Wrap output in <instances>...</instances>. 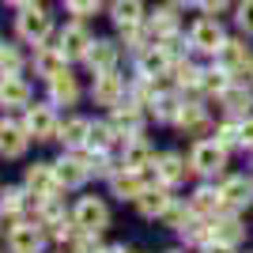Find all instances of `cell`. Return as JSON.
<instances>
[{"instance_id": "26", "label": "cell", "mask_w": 253, "mask_h": 253, "mask_svg": "<svg viewBox=\"0 0 253 253\" xmlns=\"http://www.w3.org/2000/svg\"><path fill=\"white\" fill-rule=\"evenodd\" d=\"M45 98H49L53 106H64V110L80 106V98H84V84H80V76H76L72 68H64V72H57L53 80H45Z\"/></svg>"}, {"instance_id": "34", "label": "cell", "mask_w": 253, "mask_h": 253, "mask_svg": "<svg viewBox=\"0 0 253 253\" xmlns=\"http://www.w3.org/2000/svg\"><path fill=\"white\" fill-rule=\"evenodd\" d=\"M174 242L185 246V250H204L211 242V219H201V215H193L178 234H174Z\"/></svg>"}, {"instance_id": "29", "label": "cell", "mask_w": 253, "mask_h": 253, "mask_svg": "<svg viewBox=\"0 0 253 253\" xmlns=\"http://www.w3.org/2000/svg\"><path fill=\"white\" fill-rule=\"evenodd\" d=\"M87 132H91V117L87 114H68L61 117V128H57V144H61V151H80L87 148Z\"/></svg>"}, {"instance_id": "47", "label": "cell", "mask_w": 253, "mask_h": 253, "mask_svg": "<svg viewBox=\"0 0 253 253\" xmlns=\"http://www.w3.org/2000/svg\"><path fill=\"white\" fill-rule=\"evenodd\" d=\"M167 4H174L178 11H185V8H197V0H167Z\"/></svg>"}, {"instance_id": "11", "label": "cell", "mask_w": 253, "mask_h": 253, "mask_svg": "<svg viewBox=\"0 0 253 253\" xmlns=\"http://www.w3.org/2000/svg\"><path fill=\"white\" fill-rule=\"evenodd\" d=\"M219 197H223V211H253V174L250 170H227L219 181Z\"/></svg>"}, {"instance_id": "15", "label": "cell", "mask_w": 253, "mask_h": 253, "mask_svg": "<svg viewBox=\"0 0 253 253\" xmlns=\"http://www.w3.org/2000/svg\"><path fill=\"white\" fill-rule=\"evenodd\" d=\"M250 223H246V215H238V211H219L215 219H211V242L208 246H227V250H242V246H250Z\"/></svg>"}, {"instance_id": "25", "label": "cell", "mask_w": 253, "mask_h": 253, "mask_svg": "<svg viewBox=\"0 0 253 253\" xmlns=\"http://www.w3.org/2000/svg\"><path fill=\"white\" fill-rule=\"evenodd\" d=\"M128 53L125 45H121V38H95V45L87 49L84 64H87V72L95 76V72H110V68H121V61H125Z\"/></svg>"}, {"instance_id": "7", "label": "cell", "mask_w": 253, "mask_h": 253, "mask_svg": "<svg viewBox=\"0 0 253 253\" xmlns=\"http://www.w3.org/2000/svg\"><path fill=\"white\" fill-rule=\"evenodd\" d=\"M155 178H159V185H167V189H174V193L189 189L197 178H193V167H189V155H185V148H159Z\"/></svg>"}, {"instance_id": "6", "label": "cell", "mask_w": 253, "mask_h": 253, "mask_svg": "<svg viewBox=\"0 0 253 253\" xmlns=\"http://www.w3.org/2000/svg\"><path fill=\"white\" fill-rule=\"evenodd\" d=\"M53 170H57V181H61L64 193H84L91 181H95V170H91V155L87 148L80 151H61L53 159Z\"/></svg>"}, {"instance_id": "28", "label": "cell", "mask_w": 253, "mask_h": 253, "mask_svg": "<svg viewBox=\"0 0 253 253\" xmlns=\"http://www.w3.org/2000/svg\"><path fill=\"white\" fill-rule=\"evenodd\" d=\"M148 27L151 34H155L159 42H170V38H178L181 31H185V23H181V11L174 8V4H155V8L148 11Z\"/></svg>"}, {"instance_id": "37", "label": "cell", "mask_w": 253, "mask_h": 253, "mask_svg": "<svg viewBox=\"0 0 253 253\" xmlns=\"http://www.w3.org/2000/svg\"><path fill=\"white\" fill-rule=\"evenodd\" d=\"M211 136L219 140L223 148H231L234 155H238V148H242V132H238V121H231V117H215V125H211Z\"/></svg>"}, {"instance_id": "36", "label": "cell", "mask_w": 253, "mask_h": 253, "mask_svg": "<svg viewBox=\"0 0 253 253\" xmlns=\"http://www.w3.org/2000/svg\"><path fill=\"white\" fill-rule=\"evenodd\" d=\"M117 38H121V45H125V53H128V61H132V57H140V53L148 49V45H155V42H159L155 34H151L148 19L140 23V27H128V31H117Z\"/></svg>"}, {"instance_id": "31", "label": "cell", "mask_w": 253, "mask_h": 253, "mask_svg": "<svg viewBox=\"0 0 253 253\" xmlns=\"http://www.w3.org/2000/svg\"><path fill=\"white\" fill-rule=\"evenodd\" d=\"M106 15H110V23L117 31H128V27H140L148 19V8H144V0H110Z\"/></svg>"}, {"instance_id": "45", "label": "cell", "mask_w": 253, "mask_h": 253, "mask_svg": "<svg viewBox=\"0 0 253 253\" xmlns=\"http://www.w3.org/2000/svg\"><path fill=\"white\" fill-rule=\"evenodd\" d=\"M102 253H136V250H132L128 242H106V246H102Z\"/></svg>"}, {"instance_id": "43", "label": "cell", "mask_w": 253, "mask_h": 253, "mask_svg": "<svg viewBox=\"0 0 253 253\" xmlns=\"http://www.w3.org/2000/svg\"><path fill=\"white\" fill-rule=\"evenodd\" d=\"M234 4L238 0H197V11H204V15H227V11H234Z\"/></svg>"}, {"instance_id": "44", "label": "cell", "mask_w": 253, "mask_h": 253, "mask_svg": "<svg viewBox=\"0 0 253 253\" xmlns=\"http://www.w3.org/2000/svg\"><path fill=\"white\" fill-rule=\"evenodd\" d=\"M238 132H242V148H238V155H246V151H253V114L238 121Z\"/></svg>"}, {"instance_id": "24", "label": "cell", "mask_w": 253, "mask_h": 253, "mask_svg": "<svg viewBox=\"0 0 253 253\" xmlns=\"http://www.w3.org/2000/svg\"><path fill=\"white\" fill-rule=\"evenodd\" d=\"M106 185V197L110 201H117V204H132L144 193V185H148V178L140 174V170H125V167H117L110 178L102 181Z\"/></svg>"}, {"instance_id": "42", "label": "cell", "mask_w": 253, "mask_h": 253, "mask_svg": "<svg viewBox=\"0 0 253 253\" xmlns=\"http://www.w3.org/2000/svg\"><path fill=\"white\" fill-rule=\"evenodd\" d=\"M234 31L253 42V0H238L234 4Z\"/></svg>"}, {"instance_id": "12", "label": "cell", "mask_w": 253, "mask_h": 253, "mask_svg": "<svg viewBox=\"0 0 253 253\" xmlns=\"http://www.w3.org/2000/svg\"><path fill=\"white\" fill-rule=\"evenodd\" d=\"M211 110L215 117H231V121H242L253 114V84L250 80H231L219 95L211 98Z\"/></svg>"}, {"instance_id": "39", "label": "cell", "mask_w": 253, "mask_h": 253, "mask_svg": "<svg viewBox=\"0 0 253 253\" xmlns=\"http://www.w3.org/2000/svg\"><path fill=\"white\" fill-rule=\"evenodd\" d=\"M193 219V211H189V204H185V197H178V201L170 204V211L167 215H163V223H159V227H167L170 234H178L181 227H185V223Z\"/></svg>"}, {"instance_id": "40", "label": "cell", "mask_w": 253, "mask_h": 253, "mask_svg": "<svg viewBox=\"0 0 253 253\" xmlns=\"http://www.w3.org/2000/svg\"><path fill=\"white\" fill-rule=\"evenodd\" d=\"M106 4L110 0H64V8H68L72 19H95V15L106 11Z\"/></svg>"}, {"instance_id": "3", "label": "cell", "mask_w": 253, "mask_h": 253, "mask_svg": "<svg viewBox=\"0 0 253 253\" xmlns=\"http://www.w3.org/2000/svg\"><path fill=\"white\" fill-rule=\"evenodd\" d=\"M72 219L80 231H91V234H106L114 227V201L106 193L95 189H84L80 197L72 201Z\"/></svg>"}, {"instance_id": "48", "label": "cell", "mask_w": 253, "mask_h": 253, "mask_svg": "<svg viewBox=\"0 0 253 253\" xmlns=\"http://www.w3.org/2000/svg\"><path fill=\"white\" fill-rule=\"evenodd\" d=\"M163 253H201V250H185V246H170V250H163Z\"/></svg>"}, {"instance_id": "32", "label": "cell", "mask_w": 253, "mask_h": 253, "mask_svg": "<svg viewBox=\"0 0 253 253\" xmlns=\"http://www.w3.org/2000/svg\"><path fill=\"white\" fill-rule=\"evenodd\" d=\"M68 68V57H64L57 45H34V57H31V72L38 80H53L57 72Z\"/></svg>"}, {"instance_id": "54", "label": "cell", "mask_w": 253, "mask_h": 253, "mask_svg": "<svg viewBox=\"0 0 253 253\" xmlns=\"http://www.w3.org/2000/svg\"><path fill=\"white\" fill-rule=\"evenodd\" d=\"M136 253H140V250H136Z\"/></svg>"}, {"instance_id": "27", "label": "cell", "mask_w": 253, "mask_h": 253, "mask_svg": "<svg viewBox=\"0 0 253 253\" xmlns=\"http://www.w3.org/2000/svg\"><path fill=\"white\" fill-rule=\"evenodd\" d=\"M31 102H34V87L23 72L0 76V106L4 110H27Z\"/></svg>"}, {"instance_id": "17", "label": "cell", "mask_w": 253, "mask_h": 253, "mask_svg": "<svg viewBox=\"0 0 253 253\" xmlns=\"http://www.w3.org/2000/svg\"><path fill=\"white\" fill-rule=\"evenodd\" d=\"M181 193L167 189V185H159V181H151V185H144V193H140L136 201H132V211H136L144 223H163V215L170 211V204L178 201Z\"/></svg>"}, {"instance_id": "53", "label": "cell", "mask_w": 253, "mask_h": 253, "mask_svg": "<svg viewBox=\"0 0 253 253\" xmlns=\"http://www.w3.org/2000/svg\"><path fill=\"white\" fill-rule=\"evenodd\" d=\"M53 253H64V250H53Z\"/></svg>"}, {"instance_id": "19", "label": "cell", "mask_w": 253, "mask_h": 253, "mask_svg": "<svg viewBox=\"0 0 253 253\" xmlns=\"http://www.w3.org/2000/svg\"><path fill=\"white\" fill-rule=\"evenodd\" d=\"M106 117L117 125V132L121 136H140V132H148L151 128V117H148V106L144 102H136V98H125V102H117L114 110H106ZM121 140V144H125Z\"/></svg>"}, {"instance_id": "33", "label": "cell", "mask_w": 253, "mask_h": 253, "mask_svg": "<svg viewBox=\"0 0 253 253\" xmlns=\"http://www.w3.org/2000/svg\"><path fill=\"white\" fill-rule=\"evenodd\" d=\"M121 132H117V125L110 121L106 114L91 117V132H87V148H95V151H117L121 148Z\"/></svg>"}, {"instance_id": "49", "label": "cell", "mask_w": 253, "mask_h": 253, "mask_svg": "<svg viewBox=\"0 0 253 253\" xmlns=\"http://www.w3.org/2000/svg\"><path fill=\"white\" fill-rule=\"evenodd\" d=\"M242 159H246V170H250V174H253V151H246Z\"/></svg>"}, {"instance_id": "2", "label": "cell", "mask_w": 253, "mask_h": 253, "mask_svg": "<svg viewBox=\"0 0 253 253\" xmlns=\"http://www.w3.org/2000/svg\"><path fill=\"white\" fill-rule=\"evenodd\" d=\"M211 125H215V110H211V102L201 98V95H185V102H181V110H178V117H174L170 132L189 144V140L211 136Z\"/></svg>"}, {"instance_id": "5", "label": "cell", "mask_w": 253, "mask_h": 253, "mask_svg": "<svg viewBox=\"0 0 253 253\" xmlns=\"http://www.w3.org/2000/svg\"><path fill=\"white\" fill-rule=\"evenodd\" d=\"M128 80H132V72H125V68H110V72H95L91 76V87H87V98H91V106H98V110H114L117 102H125L128 98Z\"/></svg>"}, {"instance_id": "38", "label": "cell", "mask_w": 253, "mask_h": 253, "mask_svg": "<svg viewBox=\"0 0 253 253\" xmlns=\"http://www.w3.org/2000/svg\"><path fill=\"white\" fill-rule=\"evenodd\" d=\"M27 68V57L15 42H0V76H11V72H23Z\"/></svg>"}, {"instance_id": "35", "label": "cell", "mask_w": 253, "mask_h": 253, "mask_svg": "<svg viewBox=\"0 0 253 253\" xmlns=\"http://www.w3.org/2000/svg\"><path fill=\"white\" fill-rule=\"evenodd\" d=\"M227 84H231V76L223 72V68H219L215 61H204L201 80H197V91H193V95H201V98H208V102H211V98L219 95V91H223Z\"/></svg>"}, {"instance_id": "8", "label": "cell", "mask_w": 253, "mask_h": 253, "mask_svg": "<svg viewBox=\"0 0 253 253\" xmlns=\"http://www.w3.org/2000/svg\"><path fill=\"white\" fill-rule=\"evenodd\" d=\"M211 61L219 64L231 80H250V68H253V42L246 34H227V42L215 49Z\"/></svg>"}, {"instance_id": "46", "label": "cell", "mask_w": 253, "mask_h": 253, "mask_svg": "<svg viewBox=\"0 0 253 253\" xmlns=\"http://www.w3.org/2000/svg\"><path fill=\"white\" fill-rule=\"evenodd\" d=\"M4 4H8V8H15V11H19V8H31V4H38V0H4Z\"/></svg>"}, {"instance_id": "52", "label": "cell", "mask_w": 253, "mask_h": 253, "mask_svg": "<svg viewBox=\"0 0 253 253\" xmlns=\"http://www.w3.org/2000/svg\"><path fill=\"white\" fill-rule=\"evenodd\" d=\"M250 84H253V68H250Z\"/></svg>"}, {"instance_id": "21", "label": "cell", "mask_w": 253, "mask_h": 253, "mask_svg": "<svg viewBox=\"0 0 253 253\" xmlns=\"http://www.w3.org/2000/svg\"><path fill=\"white\" fill-rule=\"evenodd\" d=\"M181 197H185L189 211H193V215H201V219H215V215L223 211V197H219V185H215V181H201V178H197Z\"/></svg>"}, {"instance_id": "14", "label": "cell", "mask_w": 253, "mask_h": 253, "mask_svg": "<svg viewBox=\"0 0 253 253\" xmlns=\"http://www.w3.org/2000/svg\"><path fill=\"white\" fill-rule=\"evenodd\" d=\"M181 102H185V91H178L170 80H163V84L155 87V95L148 98V117H151V125L170 132V125H174V117H178Z\"/></svg>"}, {"instance_id": "20", "label": "cell", "mask_w": 253, "mask_h": 253, "mask_svg": "<svg viewBox=\"0 0 253 253\" xmlns=\"http://www.w3.org/2000/svg\"><path fill=\"white\" fill-rule=\"evenodd\" d=\"M155 159H159V144L148 136V132L128 136L125 144L117 148V163L125 170H148V167H155Z\"/></svg>"}, {"instance_id": "22", "label": "cell", "mask_w": 253, "mask_h": 253, "mask_svg": "<svg viewBox=\"0 0 253 253\" xmlns=\"http://www.w3.org/2000/svg\"><path fill=\"white\" fill-rule=\"evenodd\" d=\"M23 185H27L31 197H64L61 181H57V170H53V163H45V159L23 167Z\"/></svg>"}, {"instance_id": "30", "label": "cell", "mask_w": 253, "mask_h": 253, "mask_svg": "<svg viewBox=\"0 0 253 253\" xmlns=\"http://www.w3.org/2000/svg\"><path fill=\"white\" fill-rule=\"evenodd\" d=\"M31 204L34 197L27 193V185H4L0 189V215H4V223H15V219H27L31 215Z\"/></svg>"}, {"instance_id": "1", "label": "cell", "mask_w": 253, "mask_h": 253, "mask_svg": "<svg viewBox=\"0 0 253 253\" xmlns=\"http://www.w3.org/2000/svg\"><path fill=\"white\" fill-rule=\"evenodd\" d=\"M185 155H189L193 178H201V181H219L223 174L231 170L234 151L223 148L215 136H201V140H189V144H185Z\"/></svg>"}, {"instance_id": "41", "label": "cell", "mask_w": 253, "mask_h": 253, "mask_svg": "<svg viewBox=\"0 0 253 253\" xmlns=\"http://www.w3.org/2000/svg\"><path fill=\"white\" fill-rule=\"evenodd\" d=\"M102 234H91V231H80L72 242L64 246V253H102Z\"/></svg>"}, {"instance_id": "23", "label": "cell", "mask_w": 253, "mask_h": 253, "mask_svg": "<svg viewBox=\"0 0 253 253\" xmlns=\"http://www.w3.org/2000/svg\"><path fill=\"white\" fill-rule=\"evenodd\" d=\"M34 140L27 136L19 117H0V159L4 163H19L27 151H31Z\"/></svg>"}, {"instance_id": "9", "label": "cell", "mask_w": 253, "mask_h": 253, "mask_svg": "<svg viewBox=\"0 0 253 253\" xmlns=\"http://www.w3.org/2000/svg\"><path fill=\"white\" fill-rule=\"evenodd\" d=\"M19 121L27 128V136L34 144H53L57 140V128H61V114H57V106L45 98V102H31L27 110H19Z\"/></svg>"}, {"instance_id": "4", "label": "cell", "mask_w": 253, "mask_h": 253, "mask_svg": "<svg viewBox=\"0 0 253 253\" xmlns=\"http://www.w3.org/2000/svg\"><path fill=\"white\" fill-rule=\"evenodd\" d=\"M227 23L219 19V15H197V19L185 27V38H189V49L197 53V57H204V61H211L215 57V49H219L223 42H227Z\"/></svg>"}, {"instance_id": "10", "label": "cell", "mask_w": 253, "mask_h": 253, "mask_svg": "<svg viewBox=\"0 0 253 253\" xmlns=\"http://www.w3.org/2000/svg\"><path fill=\"white\" fill-rule=\"evenodd\" d=\"M15 34L23 45H49V38L57 34V23L42 4H31V8H19L15 15Z\"/></svg>"}, {"instance_id": "16", "label": "cell", "mask_w": 253, "mask_h": 253, "mask_svg": "<svg viewBox=\"0 0 253 253\" xmlns=\"http://www.w3.org/2000/svg\"><path fill=\"white\" fill-rule=\"evenodd\" d=\"M174 61H178V49H170L167 42H155V45H148V49L140 53V57H132V68H128V72L148 76V80H170Z\"/></svg>"}, {"instance_id": "18", "label": "cell", "mask_w": 253, "mask_h": 253, "mask_svg": "<svg viewBox=\"0 0 253 253\" xmlns=\"http://www.w3.org/2000/svg\"><path fill=\"white\" fill-rule=\"evenodd\" d=\"M91 45H95V31L87 27V19H68L64 27H57V49L68 57V64L84 61Z\"/></svg>"}, {"instance_id": "51", "label": "cell", "mask_w": 253, "mask_h": 253, "mask_svg": "<svg viewBox=\"0 0 253 253\" xmlns=\"http://www.w3.org/2000/svg\"><path fill=\"white\" fill-rule=\"evenodd\" d=\"M0 231H4V215H0Z\"/></svg>"}, {"instance_id": "50", "label": "cell", "mask_w": 253, "mask_h": 253, "mask_svg": "<svg viewBox=\"0 0 253 253\" xmlns=\"http://www.w3.org/2000/svg\"><path fill=\"white\" fill-rule=\"evenodd\" d=\"M234 253H253V246H242V250H234Z\"/></svg>"}, {"instance_id": "13", "label": "cell", "mask_w": 253, "mask_h": 253, "mask_svg": "<svg viewBox=\"0 0 253 253\" xmlns=\"http://www.w3.org/2000/svg\"><path fill=\"white\" fill-rule=\"evenodd\" d=\"M4 246H8V253H45V246H49V234H45L42 223H34L31 215H27V219L8 223Z\"/></svg>"}]
</instances>
